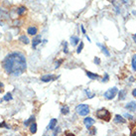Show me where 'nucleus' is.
<instances>
[{"label":"nucleus","mask_w":136,"mask_h":136,"mask_svg":"<svg viewBox=\"0 0 136 136\" xmlns=\"http://www.w3.org/2000/svg\"><path fill=\"white\" fill-rule=\"evenodd\" d=\"M93 61H94V63L96 64V65H100V59H99V58L95 57V58H94V60H93Z\"/></svg>","instance_id":"a878e982"},{"label":"nucleus","mask_w":136,"mask_h":136,"mask_svg":"<svg viewBox=\"0 0 136 136\" xmlns=\"http://www.w3.org/2000/svg\"><path fill=\"white\" fill-rule=\"evenodd\" d=\"M34 118H35V117H34V116H31V117H30V118H29V119H28V120H26V121H25V122H24V124H25V126H28L29 124H30V123H31V122H32V121L34 120Z\"/></svg>","instance_id":"5701e85b"},{"label":"nucleus","mask_w":136,"mask_h":136,"mask_svg":"<svg viewBox=\"0 0 136 136\" xmlns=\"http://www.w3.org/2000/svg\"><path fill=\"white\" fill-rule=\"evenodd\" d=\"M126 94H127V92L125 90H121L119 91V93H118V98H119V100H124L126 98Z\"/></svg>","instance_id":"ddd939ff"},{"label":"nucleus","mask_w":136,"mask_h":136,"mask_svg":"<svg viewBox=\"0 0 136 136\" xmlns=\"http://www.w3.org/2000/svg\"><path fill=\"white\" fill-rule=\"evenodd\" d=\"M62 63H63V60H59L58 63H56V68H59V67H60V65H61Z\"/></svg>","instance_id":"c85d7f7f"},{"label":"nucleus","mask_w":136,"mask_h":136,"mask_svg":"<svg viewBox=\"0 0 136 136\" xmlns=\"http://www.w3.org/2000/svg\"><path fill=\"white\" fill-rule=\"evenodd\" d=\"M2 126H5V127H7L5 124H4V123H0V127H2Z\"/></svg>","instance_id":"c9c22d12"},{"label":"nucleus","mask_w":136,"mask_h":136,"mask_svg":"<svg viewBox=\"0 0 136 136\" xmlns=\"http://www.w3.org/2000/svg\"><path fill=\"white\" fill-rule=\"evenodd\" d=\"M30 131H31V133H33V134H35L37 132V124L35 122H33L32 124L30 125Z\"/></svg>","instance_id":"dca6fc26"},{"label":"nucleus","mask_w":136,"mask_h":136,"mask_svg":"<svg viewBox=\"0 0 136 136\" xmlns=\"http://www.w3.org/2000/svg\"><path fill=\"white\" fill-rule=\"evenodd\" d=\"M41 36H37L35 39H33V43H32V48L35 50L36 48H37V46L39 45V44H41Z\"/></svg>","instance_id":"9d476101"},{"label":"nucleus","mask_w":136,"mask_h":136,"mask_svg":"<svg viewBox=\"0 0 136 136\" xmlns=\"http://www.w3.org/2000/svg\"><path fill=\"white\" fill-rule=\"evenodd\" d=\"M86 74H87V76L91 79H98V78H99V76L97 75V74L91 73V72H88V71L86 72Z\"/></svg>","instance_id":"f8f14e48"},{"label":"nucleus","mask_w":136,"mask_h":136,"mask_svg":"<svg viewBox=\"0 0 136 136\" xmlns=\"http://www.w3.org/2000/svg\"><path fill=\"white\" fill-rule=\"evenodd\" d=\"M95 115H96V117L98 118V119L106 121V122L110 121V119H111V113H110L108 110L105 109V108H100V109H98L95 112Z\"/></svg>","instance_id":"f03ea898"},{"label":"nucleus","mask_w":136,"mask_h":136,"mask_svg":"<svg viewBox=\"0 0 136 136\" xmlns=\"http://www.w3.org/2000/svg\"><path fill=\"white\" fill-rule=\"evenodd\" d=\"M113 121L115 122V123H121V124H123V123H125V122H126V120L124 119V117L121 116L120 114H116V115L114 116Z\"/></svg>","instance_id":"6e6552de"},{"label":"nucleus","mask_w":136,"mask_h":136,"mask_svg":"<svg viewBox=\"0 0 136 136\" xmlns=\"http://www.w3.org/2000/svg\"><path fill=\"white\" fill-rule=\"evenodd\" d=\"M79 42V37H76V36L71 37V44H72V46H76Z\"/></svg>","instance_id":"4468645a"},{"label":"nucleus","mask_w":136,"mask_h":136,"mask_svg":"<svg viewBox=\"0 0 136 136\" xmlns=\"http://www.w3.org/2000/svg\"><path fill=\"white\" fill-rule=\"evenodd\" d=\"M87 130H90V132H91V135H94L96 133V128H95V127H91V128H88Z\"/></svg>","instance_id":"b1692460"},{"label":"nucleus","mask_w":136,"mask_h":136,"mask_svg":"<svg viewBox=\"0 0 136 136\" xmlns=\"http://www.w3.org/2000/svg\"><path fill=\"white\" fill-rule=\"evenodd\" d=\"M83 123H84V125L87 126V128L88 129L94 124V120H93V118H91V117H86L83 120Z\"/></svg>","instance_id":"423d86ee"},{"label":"nucleus","mask_w":136,"mask_h":136,"mask_svg":"<svg viewBox=\"0 0 136 136\" xmlns=\"http://www.w3.org/2000/svg\"><path fill=\"white\" fill-rule=\"evenodd\" d=\"M117 91H118V90H117V87H111V88H109V90H107V91H106L104 92V94H103L104 98L108 99V100L113 99L114 97H115Z\"/></svg>","instance_id":"20e7f679"},{"label":"nucleus","mask_w":136,"mask_h":136,"mask_svg":"<svg viewBox=\"0 0 136 136\" xmlns=\"http://www.w3.org/2000/svg\"><path fill=\"white\" fill-rule=\"evenodd\" d=\"M108 79H109V76H108L107 74H105V75H104V78H103V79H102V82H103V83H106V82H108Z\"/></svg>","instance_id":"393cba45"},{"label":"nucleus","mask_w":136,"mask_h":136,"mask_svg":"<svg viewBox=\"0 0 136 136\" xmlns=\"http://www.w3.org/2000/svg\"><path fill=\"white\" fill-rule=\"evenodd\" d=\"M27 33L29 34V35H31V36H35L36 34L38 33V29L35 26H31V27H29L27 29Z\"/></svg>","instance_id":"1a4fd4ad"},{"label":"nucleus","mask_w":136,"mask_h":136,"mask_svg":"<svg viewBox=\"0 0 136 136\" xmlns=\"http://www.w3.org/2000/svg\"><path fill=\"white\" fill-rule=\"evenodd\" d=\"M80 28H82V31H83V33L84 34V35H86V30H84V28H83V25H80Z\"/></svg>","instance_id":"473e14b6"},{"label":"nucleus","mask_w":136,"mask_h":136,"mask_svg":"<svg viewBox=\"0 0 136 136\" xmlns=\"http://www.w3.org/2000/svg\"><path fill=\"white\" fill-rule=\"evenodd\" d=\"M83 42H80V44H79V47H78V50H76V53H78V54H80V52L83 51Z\"/></svg>","instance_id":"4be33fe9"},{"label":"nucleus","mask_w":136,"mask_h":136,"mask_svg":"<svg viewBox=\"0 0 136 136\" xmlns=\"http://www.w3.org/2000/svg\"><path fill=\"white\" fill-rule=\"evenodd\" d=\"M125 108L128 109L129 111H131V112L136 111V102H135V101H130V102H128L125 105Z\"/></svg>","instance_id":"0eeeda50"},{"label":"nucleus","mask_w":136,"mask_h":136,"mask_svg":"<svg viewBox=\"0 0 136 136\" xmlns=\"http://www.w3.org/2000/svg\"><path fill=\"white\" fill-rule=\"evenodd\" d=\"M76 111L80 116H86V115H87V114L90 113V107H88L87 104L82 103V104H79L76 107Z\"/></svg>","instance_id":"7ed1b4c3"},{"label":"nucleus","mask_w":136,"mask_h":136,"mask_svg":"<svg viewBox=\"0 0 136 136\" xmlns=\"http://www.w3.org/2000/svg\"><path fill=\"white\" fill-rule=\"evenodd\" d=\"M61 112H62V114H65V115H67V114H69V112H70V107L69 106H64V107L62 108V110H61Z\"/></svg>","instance_id":"a211bd4d"},{"label":"nucleus","mask_w":136,"mask_h":136,"mask_svg":"<svg viewBox=\"0 0 136 136\" xmlns=\"http://www.w3.org/2000/svg\"><path fill=\"white\" fill-rule=\"evenodd\" d=\"M132 38H133V40H134V42H135V44H136V34H134V35L132 36Z\"/></svg>","instance_id":"f704fd0d"},{"label":"nucleus","mask_w":136,"mask_h":136,"mask_svg":"<svg viewBox=\"0 0 136 136\" xmlns=\"http://www.w3.org/2000/svg\"><path fill=\"white\" fill-rule=\"evenodd\" d=\"M3 88H4V84L0 82V93H1L3 91Z\"/></svg>","instance_id":"c756f323"},{"label":"nucleus","mask_w":136,"mask_h":136,"mask_svg":"<svg viewBox=\"0 0 136 136\" xmlns=\"http://www.w3.org/2000/svg\"><path fill=\"white\" fill-rule=\"evenodd\" d=\"M19 41H21L22 43H24V44H29V42H30V40L28 39V37L27 36H25V35H22V36H20V38H19Z\"/></svg>","instance_id":"2eb2a0df"},{"label":"nucleus","mask_w":136,"mask_h":136,"mask_svg":"<svg viewBox=\"0 0 136 136\" xmlns=\"http://www.w3.org/2000/svg\"><path fill=\"white\" fill-rule=\"evenodd\" d=\"M97 46H99V47H101V51H102V53L105 55V56H107V57H109L110 56V54H109V52L107 51V49L105 48L104 46H102V45H100V44H97Z\"/></svg>","instance_id":"f3484780"},{"label":"nucleus","mask_w":136,"mask_h":136,"mask_svg":"<svg viewBox=\"0 0 136 136\" xmlns=\"http://www.w3.org/2000/svg\"><path fill=\"white\" fill-rule=\"evenodd\" d=\"M64 52H65L66 54L69 53V51H68V44L65 43V46H64Z\"/></svg>","instance_id":"bb28decb"},{"label":"nucleus","mask_w":136,"mask_h":136,"mask_svg":"<svg viewBox=\"0 0 136 136\" xmlns=\"http://www.w3.org/2000/svg\"><path fill=\"white\" fill-rule=\"evenodd\" d=\"M2 66L7 74L14 76H21L27 69L26 59L20 52H13L7 55L2 63Z\"/></svg>","instance_id":"f257e3e1"},{"label":"nucleus","mask_w":136,"mask_h":136,"mask_svg":"<svg viewBox=\"0 0 136 136\" xmlns=\"http://www.w3.org/2000/svg\"><path fill=\"white\" fill-rule=\"evenodd\" d=\"M25 11H26V8H25L24 6H22V7H20L19 9L17 10V14H18V15H22Z\"/></svg>","instance_id":"412c9836"},{"label":"nucleus","mask_w":136,"mask_h":136,"mask_svg":"<svg viewBox=\"0 0 136 136\" xmlns=\"http://www.w3.org/2000/svg\"><path fill=\"white\" fill-rule=\"evenodd\" d=\"M130 136H136V128L132 131V133H131V135H130Z\"/></svg>","instance_id":"7c9ffc66"},{"label":"nucleus","mask_w":136,"mask_h":136,"mask_svg":"<svg viewBox=\"0 0 136 136\" xmlns=\"http://www.w3.org/2000/svg\"><path fill=\"white\" fill-rule=\"evenodd\" d=\"M66 135H67V136H75V134L71 133V132H66Z\"/></svg>","instance_id":"2f4dec72"},{"label":"nucleus","mask_w":136,"mask_h":136,"mask_svg":"<svg viewBox=\"0 0 136 136\" xmlns=\"http://www.w3.org/2000/svg\"><path fill=\"white\" fill-rule=\"evenodd\" d=\"M132 95L136 97V88H134V90H133V91H132Z\"/></svg>","instance_id":"72a5a7b5"},{"label":"nucleus","mask_w":136,"mask_h":136,"mask_svg":"<svg viewBox=\"0 0 136 136\" xmlns=\"http://www.w3.org/2000/svg\"><path fill=\"white\" fill-rule=\"evenodd\" d=\"M124 116H125L126 118H128V119H133V116H132V115H130V114H128V113H125V114H124Z\"/></svg>","instance_id":"cd10ccee"},{"label":"nucleus","mask_w":136,"mask_h":136,"mask_svg":"<svg viewBox=\"0 0 136 136\" xmlns=\"http://www.w3.org/2000/svg\"><path fill=\"white\" fill-rule=\"evenodd\" d=\"M57 125V119L56 118H53V119H51L50 122H49V125H48V129L50 130H53L55 127Z\"/></svg>","instance_id":"9b49d317"},{"label":"nucleus","mask_w":136,"mask_h":136,"mask_svg":"<svg viewBox=\"0 0 136 136\" xmlns=\"http://www.w3.org/2000/svg\"><path fill=\"white\" fill-rule=\"evenodd\" d=\"M132 13H133L134 15H136V11H133V12H132Z\"/></svg>","instance_id":"e433bc0d"},{"label":"nucleus","mask_w":136,"mask_h":136,"mask_svg":"<svg viewBox=\"0 0 136 136\" xmlns=\"http://www.w3.org/2000/svg\"><path fill=\"white\" fill-rule=\"evenodd\" d=\"M132 69L134 72H136V55H134V56L132 57Z\"/></svg>","instance_id":"aec40b11"},{"label":"nucleus","mask_w":136,"mask_h":136,"mask_svg":"<svg viewBox=\"0 0 136 136\" xmlns=\"http://www.w3.org/2000/svg\"><path fill=\"white\" fill-rule=\"evenodd\" d=\"M13 97H12V94L10 92H7L6 94H5V96L3 97V100H5V101H9V100H11Z\"/></svg>","instance_id":"6ab92c4d"},{"label":"nucleus","mask_w":136,"mask_h":136,"mask_svg":"<svg viewBox=\"0 0 136 136\" xmlns=\"http://www.w3.org/2000/svg\"><path fill=\"white\" fill-rule=\"evenodd\" d=\"M57 76H53V75H45L41 78V80L44 83H49V82H52V80L56 79Z\"/></svg>","instance_id":"39448f33"}]
</instances>
